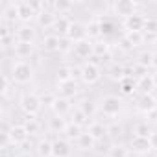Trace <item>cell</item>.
<instances>
[{"mask_svg":"<svg viewBox=\"0 0 157 157\" xmlns=\"http://www.w3.org/2000/svg\"><path fill=\"white\" fill-rule=\"evenodd\" d=\"M120 133H122L120 124H111V126H107V135H120Z\"/></svg>","mask_w":157,"mask_h":157,"instance_id":"45","label":"cell"},{"mask_svg":"<svg viewBox=\"0 0 157 157\" xmlns=\"http://www.w3.org/2000/svg\"><path fill=\"white\" fill-rule=\"evenodd\" d=\"M129 146H131V150H133L135 153H140V155H142V153H148V151L153 150L151 144H150V139H146V137H135V135H133Z\"/></svg>","mask_w":157,"mask_h":157,"instance_id":"11","label":"cell"},{"mask_svg":"<svg viewBox=\"0 0 157 157\" xmlns=\"http://www.w3.org/2000/svg\"><path fill=\"white\" fill-rule=\"evenodd\" d=\"M100 78H102V70L96 63L93 61H87L83 67H82V82L85 85H94L100 82Z\"/></svg>","mask_w":157,"mask_h":157,"instance_id":"3","label":"cell"},{"mask_svg":"<svg viewBox=\"0 0 157 157\" xmlns=\"http://www.w3.org/2000/svg\"><path fill=\"white\" fill-rule=\"evenodd\" d=\"M113 10L122 19H128V17L137 13V2H133V0H117L113 4Z\"/></svg>","mask_w":157,"mask_h":157,"instance_id":"4","label":"cell"},{"mask_svg":"<svg viewBox=\"0 0 157 157\" xmlns=\"http://www.w3.org/2000/svg\"><path fill=\"white\" fill-rule=\"evenodd\" d=\"M72 8H74V4L72 2H67V0H56V2L52 4V11L57 17H65V13H68Z\"/></svg>","mask_w":157,"mask_h":157,"instance_id":"22","label":"cell"},{"mask_svg":"<svg viewBox=\"0 0 157 157\" xmlns=\"http://www.w3.org/2000/svg\"><path fill=\"white\" fill-rule=\"evenodd\" d=\"M144 32L146 33H157V19H146Z\"/></svg>","mask_w":157,"mask_h":157,"instance_id":"42","label":"cell"},{"mask_svg":"<svg viewBox=\"0 0 157 157\" xmlns=\"http://www.w3.org/2000/svg\"><path fill=\"white\" fill-rule=\"evenodd\" d=\"M19 105L26 113V117H35L41 111L43 102H41V96H37L35 93H24L19 100Z\"/></svg>","mask_w":157,"mask_h":157,"instance_id":"2","label":"cell"},{"mask_svg":"<svg viewBox=\"0 0 157 157\" xmlns=\"http://www.w3.org/2000/svg\"><path fill=\"white\" fill-rule=\"evenodd\" d=\"M80 109L91 118V117H94V113H96V104H94L93 100H89V98H83V100L80 102Z\"/></svg>","mask_w":157,"mask_h":157,"instance_id":"31","label":"cell"},{"mask_svg":"<svg viewBox=\"0 0 157 157\" xmlns=\"http://www.w3.org/2000/svg\"><path fill=\"white\" fill-rule=\"evenodd\" d=\"M17 157H32V153H28V151H22V153H19Z\"/></svg>","mask_w":157,"mask_h":157,"instance_id":"50","label":"cell"},{"mask_svg":"<svg viewBox=\"0 0 157 157\" xmlns=\"http://www.w3.org/2000/svg\"><path fill=\"white\" fill-rule=\"evenodd\" d=\"M155 46H157V39H155Z\"/></svg>","mask_w":157,"mask_h":157,"instance_id":"52","label":"cell"},{"mask_svg":"<svg viewBox=\"0 0 157 157\" xmlns=\"http://www.w3.org/2000/svg\"><path fill=\"white\" fill-rule=\"evenodd\" d=\"M155 155H157V150H155Z\"/></svg>","mask_w":157,"mask_h":157,"instance_id":"53","label":"cell"},{"mask_svg":"<svg viewBox=\"0 0 157 157\" xmlns=\"http://www.w3.org/2000/svg\"><path fill=\"white\" fill-rule=\"evenodd\" d=\"M151 76H153V82H155V87H157V72H155V74H151Z\"/></svg>","mask_w":157,"mask_h":157,"instance_id":"51","label":"cell"},{"mask_svg":"<svg viewBox=\"0 0 157 157\" xmlns=\"http://www.w3.org/2000/svg\"><path fill=\"white\" fill-rule=\"evenodd\" d=\"M137 107H139L144 115H148V113H151V111L157 109V98H155L153 94H142V96L139 98V102H137Z\"/></svg>","mask_w":157,"mask_h":157,"instance_id":"12","label":"cell"},{"mask_svg":"<svg viewBox=\"0 0 157 157\" xmlns=\"http://www.w3.org/2000/svg\"><path fill=\"white\" fill-rule=\"evenodd\" d=\"M33 78V67L22 59L19 61H13L11 63V80L15 83H21V85H26L32 82Z\"/></svg>","mask_w":157,"mask_h":157,"instance_id":"1","label":"cell"},{"mask_svg":"<svg viewBox=\"0 0 157 157\" xmlns=\"http://www.w3.org/2000/svg\"><path fill=\"white\" fill-rule=\"evenodd\" d=\"M13 52H15V56L19 57V59H26V57H30V56H33V44L32 43H15V46H13Z\"/></svg>","mask_w":157,"mask_h":157,"instance_id":"18","label":"cell"},{"mask_svg":"<svg viewBox=\"0 0 157 157\" xmlns=\"http://www.w3.org/2000/svg\"><path fill=\"white\" fill-rule=\"evenodd\" d=\"M94 56L96 57H109V43L107 41H98L94 43Z\"/></svg>","mask_w":157,"mask_h":157,"instance_id":"37","label":"cell"},{"mask_svg":"<svg viewBox=\"0 0 157 157\" xmlns=\"http://www.w3.org/2000/svg\"><path fill=\"white\" fill-rule=\"evenodd\" d=\"M59 41H61V37H57L56 33L54 35H46L43 39V50L44 52H57L59 50Z\"/></svg>","mask_w":157,"mask_h":157,"instance_id":"26","label":"cell"},{"mask_svg":"<svg viewBox=\"0 0 157 157\" xmlns=\"http://www.w3.org/2000/svg\"><path fill=\"white\" fill-rule=\"evenodd\" d=\"M74 48V43L68 39V37H63L61 41H59V52H68V50H72Z\"/></svg>","mask_w":157,"mask_h":157,"instance_id":"43","label":"cell"},{"mask_svg":"<svg viewBox=\"0 0 157 157\" xmlns=\"http://www.w3.org/2000/svg\"><path fill=\"white\" fill-rule=\"evenodd\" d=\"M8 133H10V140H11L13 146L24 144V142L28 140V135H30V133L26 131L24 124H15V126H11V128L8 129Z\"/></svg>","mask_w":157,"mask_h":157,"instance_id":"7","label":"cell"},{"mask_svg":"<svg viewBox=\"0 0 157 157\" xmlns=\"http://www.w3.org/2000/svg\"><path fill=\"white\" fill-rule=\"evenodd\" d=\"M57 89H59V96L68 98V100H70L72 96L78 94V85H76L74 80H70V82H63V83H57Z\"/></svg>","mask_w":157,"mask_h":157,"instance_id":"15","label":"cell"},{"mask_svg":"<svg viewBox=\"0 0 157 157\" xmlns=\"http://www.w3.org/2000/svg\"><path fill=\"white\" fill-rule=\"evenodd\" d=\"M56 100H57V96L54 94V93H44V94H41V102L44 104V105H54L56 104Z\"/></svg>","mask_w":157,"mask_h":157,"instance_id":"41","label":"cell"},{"mask_svg":"<svg viewBox=\"0 0 157 157\" xmlns=\"http://www.w3.org/2000/svg\"><path fill=\"white\" fill-rule=\"evenodd\" d=\"M151 59H153V54H151V52H142V54L139 56V63H137V65L148 68V67H151Z\"/></svg>","mask_w":157,"mask_h":157,"instance_id":"40","label":"cell"},{"mask_svg":"<svg viewBox=\"0 0 157 157\" xmlns=\"http://www.w3.org/2000/svg\"><path fill=\"white\" fill-rule=\"evenodd\" d=\"M109 76H111V80L120 82L122 78H126V68L120 67V65H113V67L109 68Z\"/></svg>","mask_w":157,"mask_h":157,"instance_id":"39","label":"cell"},{"mask_svg":"<svg viewBox=\"0 0 157 157\" xmlns=\"http://www.w3.org/2000/svg\"><path fill=\"white\" fill-rule=\"evenodd\" d=\"M144 24H146V19L142 15H139V13L124 19V30H126V33H129V32H144Z\"/></svg>","mask_w":157,"mask_h":157,"instance_id":"9","label":"cell"},{"mask_svg":"<svg viewBox=\"0 0 157 157\" xmlns=\"http://www.w3.org/2000/svg\"><path fill=\"white\" fill-rule=\"evenodd\" d=\"M74 56L80 57V59H87L91 56H94V43L91 39H83L80 43H74V48H72Z\"/></svg>","mask_w":157,"mask_h":157,"instance_id":"5","label":"cell"},{"mask_svg":"<svg viewBox=\"0 0 157 157\" xmlns=\"http://www.w3.org/2000/svg\"><path fill=\"white\" fill-rule=\"evenodd\" d=\"M144 39H146L144 32H129V33H126V41L131 44V48L133 46H140L144 43Z\"/></svg>","mask_w":157,"mask_h":157,"instance_id":"29","label":"cell"},{"mask_svg":"<svg viewBox=\"0 0 157 157\" xmlns=\"http://www.w3.org/2000/svg\"><path fill=\"white\" fill-rule=\"evenodd\" d=\"M76 144H78V148H80L82 151H87V150H93V148H94L96 140H94L93 135L87 131V133H82V137L76 140Z\"/></svg>","mask_w":157,"mask_h":157,"instance_id":"25","label":"cell"},{"mask_svg":"<svg viewBox=\"0 0 157 157\" xmlns=\"http://www.w3.org/2000/svg\"><path fill=\"white\" fill-rule=\"evenodd\" d=\"M19 19V8H17V2H8L4 11H2V21L4 22H13Z\"/></svg>","mask_w":157,"mask_h":157,"instance_id":"21","label":"cell"},{"mask_svg":"<svg viewBox=\"0 0 157 157\" xmlns=\"http://www.w3.org/2000/svg\"><path fill=\"white\" fill-rule=\"evenodd\" d=\"M35 35H37V32H35L33 26H30V24H22V26L17 30V41H19V43H32V44H33Z\"/></svg>","mask_w":157,"mask_h":157,"instance_id":"14","label":"cell"},{"mask_svg":"<svg viewBox=\"0 0 157 157\" xmlns=\"http://www.w3.org/2000/svg\"><path fill=\"white\" fill-rule=\"evenodd\" d=\"M67 37L72 41V43H80L83 39H89L87 37V24H82V22H72L70 28H68V33Z\"/></svg>","mask_w":157,"mask_h":157,"instance_id":"8","label":"cell"},{"mask_svg":"<svg viewBox=\"0 0 157 157\" xmlns=\"http://www.w3.org/2000/svg\"><path fill=\"white\" fill-rule=\"evenodd\" d=\"M67 126H68V122H67L63 117H54V118L50 120V129H52L54 133H65Z\"/></svg>","mask_w":157,"mask_h":157,"instance_id":"30","label":"cell"},{"mask_svg":"<svg viewBox=\"0 0 157 157\" xmlns=\"http://www.w3.org/2000/svg\"><path fill=\"white\" fill-rule=\"evenodd\" d=\"M72 153L70 142L65 139H56L52 142V157H68Z\"/></svg>","mask_w":157,"mask_h":157,"instance_id":"10","label":"cell"},{"mask_svg":"<svg viewBox=\"0 0 157 157\" xmlns=\"http://www.w3.org/2000/svg\"><path fill=\"white\" fill-rule=\"evenodd\" d=\"M102 35V21L100 19H93L87 24V37L89 39H96Z\"/></svg>","mask_w":157,"mask_h":157,"instance_id":"27","label":"cell"},{"mask_svg":"<svg viewBox=\"0 0 157 157\" xmlns=\"http://www.w3.org/2000/svg\"><path fill=\"white\" fill-rule=\"evenodd\" d=\"M37 153H39V157H52V142L46 140V139L39 140V144H37Z\"/></svg>","mask_w":157,"mask_h":157,"instance_id":"33","label":"cell"},{"mask_svg":"<svg viewBox=\"0 0 157 157\" xmlns=\"http://www.w3.org/2000/svg\"><path fill=\"white\" fill-rule=\"evenodd\" d=\"M82 126H78V124H74V122H68V126H67V129H65V135H67V139L68 140H78L82 137Z\"/></svg>","mask_w":157,"mask_h":157,"instance_id":"28","label":"cell"},{"mask_svg":"<svg viewBox=\"0 0 157 157\" xmlns=\"http://www.w3.org/2000/svg\"><path fill=\"white\" fill-rule=\"evenodd\" d=\"M122 109V100L118 96H105L102 100V111L107 115V117H115L118 115Z\"/></svg>","mask_w":157,"mask_h":157,"instance_id":"6","label":"cell"},{"mask_svg":"<svg viewBox=\"0 0 157 157\" xmlns=\"http://www.w3.org/2000/svg\"><path fill=\"white\" fill-rule=\"evenodd\" d=\"M146 117H148L150 120H157V109H155V111H151V113H148Z\"/></svg>","mask_w":157,"mask_h":157,"instance_id":"48","label":"cell"},{"mask_svg":"<svg viewBox=\"0 0 157 157\" xmlns=\"http://www.w3.org/2000/svg\"><path fill=\"white\" fill-rule=\"evenodd\" d=\"M56 21H57V15L52 10H46V11H43V13L37 15V22H39L41 28H54Z\"/></svg>","mask_w":157,"mask_h":157,"instance_id":"17","label":"cell"},{"mask_svg":"<svg viewBox=\"0 0 157 157\" xmlns=\"http://www.w3.org/2000/svg\"><path fill=\"white\" fill-rule=\"evenodd\" d=\"M24 128H26V131H28L30 135H35V133H39L41 124L37 122L35 117H26V120H24Z\"/></svg>","mask_w":157,"mask_h":157,"instance_id":"36","label":"cell"},{"mask_svg":"<svg viewBox=\"0 0 157 157\" xmlns=\"http://www.w3.org/2000/svg\"><path fill=\"white\" fill-rule=\"evenodd\" d=\"M70 24H72V21H70L68 17H57V21H56V24H54V28H52V30L56 32V35L59 33V35H65V37H67Z\"/></svg>","mask_w":157,"mask_h":157,"instance_id":"23","label":"cell"},{"mask_svg":"<svg viewBox=\"0 0 157 157\" xmlns=\"http://www.w3.org/2000/svg\"><path fill=\"white\" fill-rule=\"evenodd\" d=\"M137 89H140L144 94H151V91L155 89L153 76H151V74H146V76L139 78V82H137Z\"/></svg>","mask_w":157,"mask_h":157,"instance_id":"19","label":"cell"},{"mask_svg":"<svg viewBox=\"0 0 157 157\" xmlns=\"http://www.w3.org/2000/svg\"><path fill=\"white\" fill-rule=\"evenodd\" d=\"M118 87H120V93L122 94L129 96V94H133L137 91V82L133 80L131 76H126V78H122V80L118 82Z\"/></svg>","mask_w":157,"mask_h":157,"instance_id":"20","label":"cell"},{"mask_svg":"<svg viewBox=\"0 0 157 157\" xmlns=\"http://www.w3.org/2000/svg\"><path fill=\"white\" fill-rule=\"evenodd\" d=\"M70 80H74L72 68H70V67H59V68H57V83L70 82Z\"/></svg>","mask_w":157,"mask_h":157,"instance_id":"35","label":"cell"},{"mask_svg":"<svg viewBox=\"0 0 157 157\" xmlns=\"http://www.w3.org/2000/svg\"><path fill=\"white\" fill-rule=\"evenodd\" d=\"M151 67L157 68V54H153V59H151Z\"/></svg>","mask_w":157,"mask_h":157,"instance_id":"49","label":"cell"},{"mask_svg":"<svg viewBox=\"0 0 157 157\" xmlns=\"http://www.w3.org/2000/svg\"><path fill=\"white\" fill-rule=\"evenodd\" d=\"M107 157H129V151L122 144H113L107 151Z\"/></svg>","mask_w":157,"mask_h":157,"instance_id":"34","label":"cell"},{"mask_svg":"<svg viewBox=\"0 0 157 157\" xmlns=\"http://www.w3.org/2000/svg\"><path fill=\"white\" fill-rule=\"evenodd\" d=\"M89 133L93 135L94 140H100L107 135V126H104L102 122H91L89 124Z\"/></svg>","mask_w":157,"mask_h":157,"instance_id":"24","label":"cell"},{"mask_svg":"<svg viewBox=\"0 0 157 157\" xmlns=\"http://www.w3.org/2000/svg\"><path fill=\"white\" fill-rule=\"evenodd\" d=\"M133 133H135V137H146V139H150V135H151L150 124H148V122H139V124H135Z\"/></svg>","mask_w":157,"mask_h":157,"instance_id":"32","label":"cell"},{"mask_svg":"<svg viewBox=\"0 0 157 157\" xmlns=\"http://www.w3.org/2000/svg\"><path fill=\"white\" fill-rule=\"evenodd\" d=\"M72 122H74V124H78V126H83V124H87V122H89V117H87L80 107H78V109H74V111H72Z\"/></svg>","mask_w":157,"mask_h":157,"instance_id":"38","label":"cell"},{"mask_svg":"<svg viewBox=\"0 0 157 157\" xmlns=\"http://www.w3.org/2000/svg\"><path fill=\"white\" fill-rule=\"evenodd\" d=\"M150 144H151V148H153V150H157V131L150 135Z\"/></svg>","mask_w":157,"mask_h":157,"instance_id":"47","label":"cell"},{"mask_svg":"<svg viewBox=\"0 0 157 157\" xmlns=\"http://www.w3.org/2000/svg\"><path fill=\"white\" fill-rule=\"evenodd\" d=\"M17 8H19V21H22L24 24L30 22L33 17H37L35 10L32 8V2H17Z\"/></svg>","mask_w":157,"mask_h":157,"instance_id":"13","label":"cell"},{"mask_svg":"<svg viewBox=\"0 0 157 157\" xmlns=\"http://www.w3.org/2000/svg\"><path fill=\"white\" fill-rule=\"evenodd\" d=\"M155 19H157V17H155Z\"/></svg>","mask_w":157,"mask_h":157,"instance_id":"54","label":"cell"},{"mask_svg":"<svg viewBox=\"0 0 157 157\" xmlns=\"http://www.w3.org/2000/svg\"><path fill=\"white\" fill-rule=\"evenodd\" d=\"M113 32V24L107 21H102V35H109Z\"/></svg>","mask_w":157,"mask_h":157,"instance_id":"46","label":"cell"},{"mask_svg":"<svg viewBox=\"0 0 157 157\" xmlns=\"http://www.w3.org/2000/svg\"><path fill=\"white\" fill-rule=\"evenodd\" d=\"M11 76H8V74H2V94L6 96L8 93H10V87H11Z\"/></svg>","mask_w":157,"mask_h":157,"instance_id":"44","label":"cell"},{"mask_svg":"<svg viewBox=\"0 0 157 157\" xmlns=\"http://www.w3.org/2000/svg\"><path fill=\"white\" fill-rule=\"evenodd\" d=\"M70 109H72L70 100H68V98H63V96H57L56 104L52 105V111H54V115H56V117H65Z\"/></svg>","mask_w":157,"mask_h":157,"instance_id":"16","label":"cell"}]
</instances>
